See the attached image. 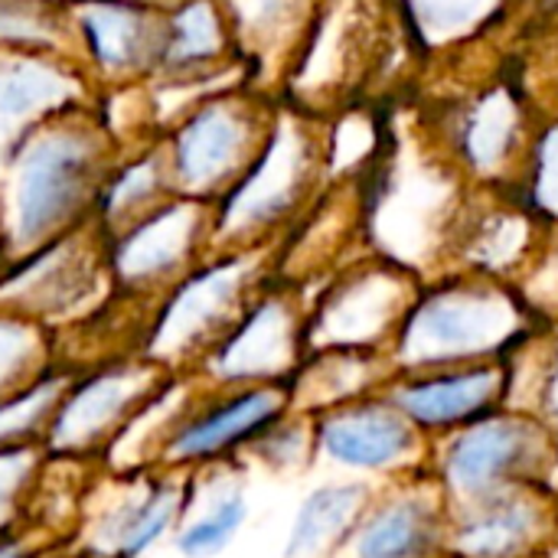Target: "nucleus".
I'll return each instance as SVG.
<instances>
[{"label":"nucleus","instance_id":"nucleus-21","mask_svg":"<svg viewBox=\"0 0 558 558\" xmlns=\"http://www.w3.org/2000/svg\"><path fill=\"white\" fill-rule=\"evenodd\" d=\"M242 131L226 108H206L177 144V170L190 186L216 183L235 160Z\"/></svg>","mask_w":558,"mask_h":558},{"label":"nucleus","instance_id":"nucleus-28","mask_svg":"<svg viewBox=\"0 0 558 558\" xmlns=\"http://www.w3.org/2000/svg\"><path fill=\"white\" fill-rule=\"evenodd\" d=\"M177 46H173V56L180 59H193V56H203V52H213L216 46V23H213V13L206 3H190L180 20H177Z\"/></svg>","mask_w":558,"mask_h":558},{"label":"nucleus","instance_id":"nucleus-32","mask_svg":"<svg viewBox=\"0 0 558 558\" xmlns=\"http://www.w3.org/2000/svg\"><path fill=\"white\" fill-rule=\"evenodd\" d=\"M543 558H558V536H556V539H553V546L546 549V556H543Z\"/></svg>","mask_w":558,"mask_h":558},{"label":"nucleus","instance_id":"nucleus-19","mask_svg":"<svg viewBox=\"0 0 558 558\" xmlns=\"http://www.w3.org/2000/svg\"><path fill=\"white\" fill-rule=\"evenodd\" d=\"M507 405L539 418L558 448V324H539L507 360Z\"/></svg>","mask_w":558,"mask_h":558},{"label":"nucleus","instance_id":"nucleus-27","mask_svg":"<svg viewBox=\"0 0 558 558\" xmlns=\"http://www.w3.org/2000/svg\"><path fill=\"white\" fill-rule=\"evenodd\" d=\"M517 288L539 324H558V248H539Z\"/></svg>","mask_w":558,"mask_h":558},{"label":"nucleus","instance_id":"nucleus-14","mask_svg":"<svg viewBox=\"0 0 558 558\" xmlns=\"http://www.w3.org/2000/svg\"><path fill=\"white\" fill-rule=\"evenodd\" d=\"M252 520L248 468L226 464L193 474V497L170 546L180 558L226 556Z\"/></svg>","mask_w":558,"mask_h":558},{"label":"nucleus","instance_id":"nucleus-22","mask_svg":"<svg viewBox=\"0 0 558 558\" xmlns=\"http://www.w3.org/2000/svg\"><path fill=\"white\" fill-rule=\"evenodd\" d=\"M245 468H258L275 481H301L317 471V438L314 418L304 412H288L275 422L242 458Z\"/></svg>","mask_w":558,"mask_h":558},{"label":"nucleus","instance_id":"nucleus-1","mask_svg":"<svg viewBox=\"0 0 558 558\" xmlns=\"http://www.w3.org/2000/svg\"><path fill=\"white\" fill-rule=\"evenodd\" d=\"M536 327L517 284L448 271L422 284L389 363L396 373L507 363Z\"/></svg>","mask_w":558,"mask_h":558},{"label":"nucleus","instance_id":"nucleus-25","mask_svg":"<svg viewBox=\"0 0 558 558\" xmlns=\"http://www.w3.org/2000/svg\"><path fill=\"white\" fill-rule=\"evenodd\" d=\"M62 95H65V82L46 69H36V65L0 69V114H23Z\"/></svg>","mask_w":558,"mask_h":558},{"label":"nucleus","instance_id":"nucleus-20","mask_svg":"<svg viewBox=\"0 0 558 558\" xmlns=\"http://www.w3.org/2000/svg\"><path fill=\"white\" fill-rule=\"evenodd\" d=\"M62 360L43 320L0 311V402L39 383Z\"/></svg>","mask_w":558,"mask_h":558},{"label":"nucleus","instance_id":"nucleus-26","mask_svg":"<svg viewBox=\"0 0 558 558\" xmlns=\"http://www.w3.org/2000/svg\"><path fill=\"white\" fill-rule=\"evenodd\" d=\"M85 26L92 33L95 52H98L101 62L118 65V62H124L131 56L134 39H137V20L131 13L114 10V7H95L85 16Z\"/></svg>","mask_w":558,"mask_h":558},{"label":"nucleus","instance_id":"nucleus-29","mask_svg":"<svg viewBox=\"0 0 558 558\" xmlns=\"http://www.w3.org/2000/svg\"><path fill=\"white\" fill-rule=\"evenodd\" d=\"M484 3L487 0H422L425 20H432V26H464L484 10Z\"/></svg>","mask_w":558,"mask_h":558},{"label":"nucleus","instance_id":"nucleus-18","mask_svg":"<svg viewBox=\"0 0 558 558\" xmlns=\"http://www.w3.org/2000/svg\"><path fill=\"white\" fill-rule=\"evenodd\" d=\"M199 216L190 206H170L150 216L141 229H134L118 245V275L128 284H150L163 275H180L177 268L186 262L196 242Z\"/></svg>","mask_w":558,"mask_h":558},{"label":"nucleus","instance_id":"nucleus-4","mask_svg":"<svg viewBox=\"0 0 558 558\" xmlns=\"http://www.w3.org/2000/svg\"><path fill=\"white\" fill-rule=\"evenodd\" d=\"M173 376L177 373L163 369L141 350L111 353L92 366H78L43 438L49 461H105L124 428L170 386Z\"/></svg>","mask_w":558,"mask_h":558},{"label":"nucleus","instance_id":"nucleus-9","mask_svg":"<svg viewBox=\"0 0 558 558\" xmlns=\"http://www.w3.org/2000/svg\"><path fill=\"white\" fill-rule=\"evenodd\" d=\"M114 494L82 536V558H144L173 539L193 497V474L163 468L121 471Z\"/></svg>","mask_w":558,"mask_h":558},{"label":"nucleus","instance_id":"nucleus-23","mask_svg":"<svg viewBox=\"0 0 558 558\" xmlns=\"http://www.w3.org/2000/svg\"><path fill=\"white\" fill-rule=\"evenodd\" d=\"M75 363H59L39 383L0 402V445H29L43 441L46 428L75 376Z\"/></svg>","mask_w":558,"mask_h":558},{"label":"nucleus","instance_id":"nucleus-12","mask_svg":"<svg viewBox=\"0 0 558 558\" xmlns=\"http://www.w3.org/2000/svg\"><path fill=\"white\" fill-rule=\"evenodd\" d=\"M386 396L425 438L438 441L507 405V363L396 373Z\"/></svg>","mask_w":558,"mask_h":558},{"label":"nucleus","instance_id":"nucleus-2","mask_svg":"<svg viewBox=\"0 0 558 558\" xmlns=\"http://www.w3.org/2000/svg\"><path fill=\"white\" fill-rule=\"evenodd\" d=\"M428 474L448 500V510H461L533 484L556 490L558 448L539 418L504 405L432 441Z\"/></svg>","mask_w":558,"mask_h":558},{"label":"nucleus","instance_id":"nucleus-30","mask_svg":"<svg viewBox=\"0 0 558 558\" xmlns=\"http://www.w3.org/2000/svg\"><path fill=\"white\" fill-rule=\"evenodd\" d=\"M43 549H46V536L33 533L29 526L0 536V558H43Z\"/></svg>","mask_w":558,"mask_h":558},{"label":"nucleus","instance_id":"nucleus-6","mask_svg":"<svg viewBox=\"0 0 558 558\" xmlns=\"http://www.w3.org/2000/svg\"><path fill=\"white\" fill-rule=\"evenodd\" d=\"M311 418L317 438V471L327 477L389 487L428 474L432 438L409 422L386 389Z\"/></svg>","mask_w":558,"mask_h":558},{"label":"nucleus","instance_id":"nucleus-15","mask_svg":"<svg viewBox=\"0 0 558 558\" xmlns=\"http://www.w3.org/2000/svg\"><path fill=\"white\" fill-rule=\"evenodd\" d=\"M376 487L347 477L311 484L291 510L278 558H337L366 513Z\"/></svg>","mask_w":558,"mask_h":558},{"label":"nucleus","instance_id":"nucleus-31","mask_svg":"<svg viewBox=\"0 0 558 558\" xmlns=\"http://www.w3.org/2000/svg\"><path fill=\"white\" fill-rule=\"evenodd\" d=\"M154 173H150V167H141V170H134L121 186H118V193L111 196V209H121V206H128V203H134L137 196H144L150 186H154V180H150Z\"/></svg>","mask_w":558,"mask_h":558},{"label":"nucleus","instance_id":"nucleus-24","mask_svg":"<svg viewBox=\"0 0 558 558\" xmlns=\"http://www.w3.org/2000/svg\"><path fill=\"white\" fill-rule=\"evenodd\" d=\"M49 454L43 441L0 445V536L26 530Z\"/></svg>","mask_w":558,"mask_h":558},{"label":"nucleus","instance_id":"nucleus-16","mask_svg":"<svg viewBox=\"0 0 558 558\" xmlns=\"http://www.w3.org/2000/svg\"><path fill=\"white\" fill-rule=\"evenodd\" d=\"M396 376L389 356L350 353V350H314L304 356L301 369L288 383L291 409L304 415H320L327 409L376 396Z\"/></svg>","mask_w":558,"mask_h":558},{"label":"nucleus","instance_id":"nucleus-5","mask_svg":"<svg viewBox=\"0 0 558 558\" xmlns=\"http://www.w3.org/2000/svg\"><path fill=\"white\" fill-rule=\"evenodd\" d=\"M422 291L405 268L369 255L347 262L307 294V353L350 350L389 356Z\"/></svg>","mask_w":558,"mask_h":558},{"label":"nucleus","instance_id":"nucleus-17","mask_svg":"<svg viewBox=\"0 0 558 558\" xmlns=\"http://www.w3.org/2000/svg\"><path fill=\"white\" fill-rule=\"evenodd\" d=\"M301 186V154L294 144L268 150L258 170L229 196L219 232L222 235H252L255 229H268L281 222L298 199Z\"/></svg>","mask_w":558,"mask_h":558},{"label":"nucleus","instance_id":"nucleus-3","mask_svg":"<svg viewBox=\"0 0 558 558\" xmlns=\"http://www.w3.org/2000/svg\"><path fill=\"white\" fill-rule=\"evenodd\" d=\"M271 278L258 252H232L183 275L154 311L137 350L177 376H193Z\"/></svg>","mask_w":558,"mask_h":558},{"label":"nucleus","instance_id":"nucleus-7","mask_svg":"<svg viewBox=\"0 0 558 558\" xmlns=\"http://www.w3.org/2000/svg\"><path fill=\"white\" fill-rule=\"evenodd\" d=\"M307 356V294L271 278L193 379L206 389L288 386Z\"/></svg>","mask_w":558,"mask_h":558},{"label":"nucleus","instance_id":"nucleus-11","mask_svg":"<svg viewBox=\"0 0 558 558\" xmlns=\"http://www.w3.org/2000/svg\"><path fill=\"white\" fill-rule=\"evenodd\" d=\"M558 536V490L520 487L451 510L448 558H543Z\"/></svg>","mask_w":558,"mask_h":558},{"label":"nucleus","instance_id":"nucleus-13","mask_svg":"<svg viewBox=\"0 0 558 558\" xmlns=\"http://www.w3.org/2000/svg\"><path fill=\"white\" fill-rule=\"evenodd\" d=\"M82 183H85L82 144H75L72 137H49L36 144L20 167L16 216H13L16 242L33 245L46 232H52L75 209Z\"/></svg>","mask_w":558,"mask_h":558},{"label":"nucleus","instance_id":"nucleus-8","mask_svg":"<svg viewBox=\"0 0 558 558\" xmlns=\"http://www.w3.org/2000/svg\"><path fill=\"white\" fill-rule=\"evenodd\" d=\"M288 412V386L206 389L196 383V392L170 428L154 468L203 474L213 468L242 464L245 451Z\"/></svg>","mask_w":558,"mask_h":558},{"label":"nucleus","instance_id":"nucleus-10","mask_svg":"<svg viewBox=\"0 0 558 558\" xmlns=\"http://www.w3.org/2000/svg\"><path fill=\"white\" fill-rule=\"evenodd\" d=\"M451 510L432 474L376 487L337 558H448Z\"/></svg>","mask_w":558,"mask_h":558}]
</instances>
